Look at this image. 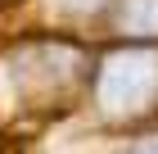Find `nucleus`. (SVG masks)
<instances>
[{"instance_id": "f257e3e1", "label": "nucleus", "mask_w": 158, "mask_h": 154, "mask_svg": "<svg viewBox=\"0 0 158 154\" xmlns=\"http://www.w3.org/2000/svg\"><path fill=\"white\" fill-rule=\"evenodd\" d=\"M158 91V55L154 50H118L99 68V104L104 113H135Z\"/></svg>"}, {"instance_id": "f03ea898", "label": "nucleus", "mask_w": 158, "mask_h": 154, "mask_svg": "<svg viewBox=\"0 0 158 154\" xmlns=\"http://www.w3.org/2000/svg\"><path fill=\"white\" fill-rule=\"evenodd\" d=\"M122 27L154 36L158 32V0H127V5H122Z\"/></svg>"}, {"instance_id": "7ed1b4c3", "label": "nucleus", "mask_w": 158, "mask_h": 154, "mask_svg": "<svg viewBox=\"0 0 158 154\" xmlns=\"http://www.w3.org/2000/svg\"><path fill=\"white\" fill-rule=\"evenodd\" d=\"M131 154H158V136H149V141H140Z\"/></svg>"}]
</instances>
